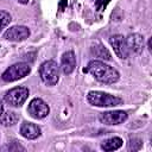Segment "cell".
<instances>
[{
	"label": "cell",
	"instance_id": "obj_3",
	"mask_svg": "<svg viewBox=\"0 0 152 152\" xmlns=\"http://www.w3.org/2000/svg\"><path fill=\"white\" fill-rule=\"evenodd\" d=\"M42 81L48 86H55L59 78V68L55 61H46L39 68Z\"/></svg>",
	"mask_w": 152,
	"mask_h": 152
},
{
	"label": "cell",
	"instance_id": "obj_4",
	"mask_svg": "<svg viewBox=\"0 0 152 152\" xmlns=\"http://www.w3.org/2000/svg\"><path fill=\"white\" fill-rule=\"evenodd\" d=\"M31 68L28 64L26 63H15L13 65H11L10 68H7L4 72H2V80L6 82H13L17 81L19 78L25 77L28 72H30Z\"/></svg>",
	"mask_w": 152,
	"mask_h": 152
},
{
	"label": "cell",
	"instance_id": "obj_10",
	"mask_svg": "<svg viewBox=\"0 0 152 152\" xmlns=\"http://www.w3.org/2000/svg\"><path fill=\"white\" fill-rule=\"evenodd\" d=\"M76 66V57H75V53L72 51H68L65 52L63 56H62V71L65 74V75H69L74 71Z\"/></svg>",
	"mask_w": 152,
	"mask_h": 152
},
{
	"label": "cell",
	"instance_id": "obj_8",
	"mask_svg": "<svg viewBox=\"0 0 152 152\" xmlns=\"http://www.w3.org/2000/svg\"><path fill=\"white\" fill-rule=\"evenodd\" d=\"M127 119V113L124 110H113V112H104L100 114L101 122L106 125H119Z\"/></svg>",
	"mask_w": 152,
	"mask_h": 152
},
{
	"label": "cell",
	"instance_id": "obj_7",
	"mask_svg": "<svg viewBox=\"0 0 152 152\" xmlns=\"http://www.w3.org/2000/svg\"><path fill=\"white\" fill-rule=\"evenodd\" d=\"M109 43L112 45V48L114 49V52L115 55L119 57V58H122V59H126L128 57V53H129V50L127 48V43H126V39L121 36V34H115V36H112L109 38Z\"/></svg>",
	"mask_w": 152,
	"mask_h": 152
},
{
	"label": "cell",
	"instance_id": "obj_5",
	"mask_svg": "<svg viewBox=\"0 0 152 152\" xmlns=\"http://www.w3.org/2000/svg\"><path fill=\"white\" fill-rule=\"evenodd\" d=\"M27 96H28V89L27 88L17 87V88H13V89H11L10 91L6 93L5 101L8 104L13 106V107H20L25 102Z\"/></svg>",
	"mask_w": 152,
	"mask_h": 152
},
{
	"label": "cell",
	"instance_id": "obj_2",
	"mask_svg": "<svg viewBox=\"0 0 152 152\" xmlns=\"http://www.w3.org/2000/svg\"><path fill=\"white\" fill-rule=\"evenodd\" d=\"M87 100L90 104L97 107H115L122 104V100L120 97L103 91H89Z\"/></svg>",
	"mask_w": 152,
	"mask_h": 152
},
{
	"label": "cell",
	"instance_id": "obj_14",
	"mask_svg": "<svg viewBox=\"0 0 152 152\" xmlns=\"http://www.w3.org/2000/svg\"><path fill=\"white\" fill-rule=\"evenodd\" d=\"M121 146H122V139H120L118 137L107 139V140L102 141V144H101V148L104 151H115V150L120 148Z\"/></svg>",
	"mask_w": 152,
	"mask_h": 152
},
{
	"label": "cell",
	"instance_id": "obj_13",
	"mask_svg": "<svg viewBox=\"0 0 152 152\" xmlns=\"http://www.w3.org/2000/svg\"><path fill=\"white\" fill-rule=\"evenodd\" d=\"M18 114L12 110H6L0 114V124L4 126H13L18 121Z\"/></svg>",
	"mask_w": 152,
	"mask_h": 152
},
{
	"label": "cell",
	"instance_id": "obj_16",
	"mask_svg": "<svg viewBox=\"0 0 152 152\" xmlns=\"http://www.w3.org/2000/svg\"><path fill=\"white\" fill-rule=\"evenodd\" d=\"M11 21V15L10 13H7L6 11H0V31L7 26Z\"/></svg>",
	"mask_w": 152,
	"mask_h": 152
},
{
	"label": "cell",
	"instance_id": "obj_18",
	"mask_svg": "<svg viewBox=\"0 0 152 152\" xmlns=\"http://www.w3.org/2000/svg\"><path fill=\"white\" fill-rule=\"evenodd\" d=\"M18 1H19V2H20V4H24V5H25V4H27V2H28V0H18Z\"/></svg>",
	"mask_w": 152,
	"mask_h": 152
},
{
	"label": "cell",
	"instance_id": "obj_17",
	"mask_svg": "<svg viewBox=\"0 0 152 152\" xmlns=\"http://www.w3.org/2000/svg\"><path fill=\"white\" fill-rule=\"evenodd\" d=\"M4 112V106H2V102H1V100H0V114Z\"/></svg>",
	"mask_w": 152,
	"mask_h": 152
},
{
	"label": "cell",
	"instance_id": "obj_9",
	"mask_svg": "<svg viewBox=\"0 0 152 152\" xmlns=\"http://www.w3.org/2000/svg\"><path fill=\"white\" fill-rule=\"evenodd\" d=\"M28 36H30V30L26 26H12L4 34L6 39L12 40V42L25 40L26 38H28Z\"/></svg>",
	"mask_w": 152,
	"mask_h": 152
},
{
	"label": "cell",
	"instance_id": "obj_1",
	"mask_svg": "<svg viewBox=\"0 0 152 152\" xmlns=\"http://www.w3.org/2000/svg\"><path fill=\"white\" fill-rule=\"evenodd\" d=\"M84 71L90 72L95 80H97L101 83L112 84L115 83L119 80V72L112 68L110 65L101 62V61H91L89 62L87 69Z\"/></svg>",
	"mask_w": 152,
	"mask_h": 152
},
{
	"label": "cell",
	"instance_id": "obj_11",
	"mask_svg": "<svg viewBox=\"0 0 152 152\" xmlns=\"http://www.w3.org/2000/svg\"><path fill=\"white\" fill-rule=\"evenodd\" d=\"M126 43H127L128 50H132L135 53H139V52L142 51V48H144V38H142V36H140L138 33H132V34H129L127 37Z\"/></svg>",
	"mask_w": 152,
	"mask_h": 152
},
{
	"label": "cell",
	"instance_id": "obj_12",
	"mask_svg": "<svg viewBox=\"0 0 152 152\" xmlns=\"http://www.w3.org/2000/svg\"><path fill=\"white\" fill-rule=\"evenodd\" d=\"M20 133L26 139H36L40 135V128L32 122H23L20 127Z\"/></svg>",
	"mask_w": 152,
	"mask_h": 152
},
{
	"label": "cell",
	"instance_id": "obj_6",
	"mask_svg": "<svg viewBox=\"0 0 152 152\" xmlns=\"http://www.w3.org/2000/svg\"><path fill=\"white\" fill-rule=\"evenodd\" d=\"M30 115L34 119H43L45 118L49 112H50V108L49 106L42 100V99H33L30 104H28V108H27Z\"/></svg>",
	"mask_w": 152,
	"mask_h": 152
},
{
	"label": "cell",
	"instance_id": "obj_15",
	"mask_svg": "<svg viewBox=\"0 0 152 152\" xmlns=\"http://www.w3.org/2000/svg\"><path fill=\"white\" fill-rule=\"evenodd\" d=\"M93 53H94L96 57H99V58H103V59H107V61L110 59V53L108 52L107 49H104V48L101 46V45L93 48Z\"/></svg>",
	"mask_w": 152,
	"mask_h": 152
}]
</instances>
